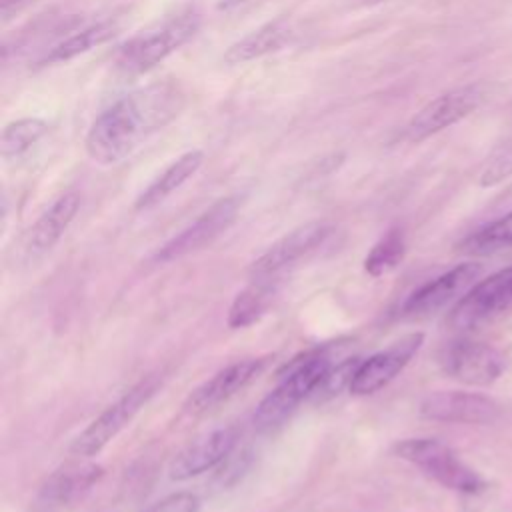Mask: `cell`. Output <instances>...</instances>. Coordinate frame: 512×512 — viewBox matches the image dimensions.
Returning <instances> with one entry per match:
<instances>
[{
    "mask_svg": "<svg viewBox=\"0 0 512 512\" xmlns=\"http://www.w3.org/2000/svg\"><path fill=\"white\" fill-rule=\"evenodd\" d=\"M182 108L184 90L178 82L162 80L138 88L116 100L92 122L84 148L96 164H116L170 124Z\"/></svg>",
    "mask_w": 512,
    "mask_h": 512,
    "instance_id": "obj_1",
    "label": "cell"
},
{
    "mask_svg": "<svg viewBox=\"0 0 512 512\" xmlns=\"http://www.w3.org/2000/svg\"><path fill=\"white\" fill-rule=\"evenodd\" d=\"M332 366V356L326 346L306 350L294 356L280 372L278 386L266 394L254 410L252 424L258 432H268L280 426L302 400L312 396L316 384Z\"/></svg>",
    "mask_w": 512,
    "mask_h": 512,
    "instance_id": "obj_2",
    "label": "cell"
},
{
    "mask_svg": "<svg viewBox=\"0 0 512 512\" xmlns=\"http://www.w3.org/2000/svg\"><path fill=\"white\" fill-rule=\"evenodd\" d=\"M198 28L200 14L194 8H186L122 44L116 56V68L126 76L144 74L184 46Z\"/></svg>",
    "mask_w": 512,
    "mask_h": 512,
    "instance_id": "obj_3",
    "label": "cell"
},
{
    "mask_svg": "<svg viewBox=\"0 0 512 512\" xmlns=\"http://www.w3.org/2000/svg\"><path fill=\"white\" fill-rule=\"evenodd\" d=\"M394 454L450 490L462 494H480L486 490V480L462 462L448 444L436 438H406L394 446Z\"/></svg>",
    "mask_w": 512,
    "mask_h": 512,
    "instance_id": "obj_4",
    "label": "cell"
},
{
    "mask_svg": "<svg viewBox=\"0 0 512 512\" xmlns=\"http://www.w3.org/2000/svg\"><path fill=\"white\" fill-rule=\"evenodd\" d=\"M160 378L146 376L138 384H134L128 392H124L116 402H112L104 412H100L68 446L72 456L90 458L102 452L144 408V404L158 390Z\"/></svg>",
    "mask_w": 512,
    "mask_h": 512,
    "instance_id": "obj_5",
    "label": "cell"
},
{
    "mask_svg": "<svg viewBox=\"0 0 512 512\" xmlns=\"http://www.w3.org/2000/svg\"><path fill=\"white\" fill-rule=\"evenodd\" d=\"M484 100V86L482 84H464L452 88L434 100H430L424 108H420L410 122L406 124V138L410 142L426 140L448 126L460 122L468 114H472L480 102Z\"/></svg>",
    "mask_w": 512,
    "mask_h": 512,
    "instance_id": "obj_6",
    "label": "cell"
},
{
    "mask_svg": "<svg viewBox=\"0 0 512 512\" xmlns=\"http://www.w3.org/2000/svg\"><path fill=\"white\" fill-rule=\"evenodd\" d=\"M238 210H240L238 196H226L216 200L192 224H188L182 232H178L166 244H162L154 252L152 260L156 264H166L204 248L206 244L216 240L222 232H226L232 226V222L238 216Z\"/></svg>",
    "mask_w": 512,
    "mask_h": 512,
    "instance_id": "obj_7",
    "label": "cell"
},
{
    "mask_svg": "<svg viewBox=\"0 0 512 512\" xmlns=\"http://www.w3.org/2000/svg\"><path fill=\"white\" fill-rule=\"evenodd\" d=\"M334 232L332 222L314 220L302 224L276 240L258 260L252 262L248 274L252 280H274L284 270L294 266L298 260L320 248Z\"/></svg>",
    "mask_w": 512,
    "mask_h": 512,
    "instance_id": "obj_8",
    "label": "cell"
},
{
    "mask_svg": "<svg viewBox=\"0 0 512 512\" xmlns=\"http://www.w3.org/2000/svg\"><path fill=\"white\" fill-rule=\"evenodd\" d=\"M512 302V266L476 282L448 314L454 330H470Z\"/></svg>",
    "mask_w": 512,
    "mask_h": 512,
    "instance_id": "obj_9",
    "label": "cell"
},
{
    "mask_svg": "<svg viewBox=\"0 0 512 512\" xmlns=\"http://www.w3.org/2000/svg\"><path fill=\"white\" fill-rule=\"evenodd\" d=\"M422 342H424V334L412 332V334H406L400 340L392 342L388 348L368 356L366 360L360 362L348 390L354 396H368V394H374L380 388L388 386L406 368V364L414 358V354L420 350Z\"/></svg>",
    "mask_w": 512,
    "mask_h": 512,
    "instance_id": "obj_10",
    "label": "cell"
},
{
    "mask_svg": "<svg viewBox=\"0 0 512 512\" xmlns=\"http://www.w3.org/2000/svg\"><path fill=\"white\" fill-rule=\"evenodd\" d=\"M442 368L468 386H488L504 372V356L486 342L458 340L442 352Z\"/></svg>",
    "mask_w": 512,
    "mask_h": 512,
    "instance_id": "obj_11",
    "label": "cell"
},
{
    "mask_svg": "<svg viewBox=\"0 0 512 512\" xmlns=\"http://www.w3.org/2000/svg\"><path fill=\"white\" fill-rule=\"evenodd\" d=\"M270 360L272 356L268 354L228 364L226 368L218 370L212 378L202 382L188 396L184 410L190 414H204L208 410H214L216 406L238 394L242 388H246L252 380H256L266 370Z\"/></svg>",
    "mask_w": 512,
    "mask_h": 512,
    "instance_id": "obj_12",
    "label": "cell"
},
{
    "mask_svg": "<svg viewBox=\"0 0 512 512\" xmlns=\"http://www.w3.org/2000/svg\"><path fill=\"white\" fill-rule=\"evenodd\" d=\"M418 412L428 420L450 424H492L500 416V408L492 398L460 390L426 394Z\"/></svg>",
    "mask_w": 512,
    "mask_h": 512,
    "instance_id": "obj_13",
    "label": "cell"
},
{
    "mask_svg": "<svg viewBox=\"0 0 512 512\" xmlns=\"http://www.w3.org/2000/svg\"><path fill=\"white\" fill-rule=\"evenodd\" d=\"M482 274V266L474 262H464L454 266L452 270L440 274L438 278L422 284L418 290H414L404 306L402 312L406 316H426L432 314L452 300H456L460 294H466L476 280Z\"/></svg>",
    "mask_w": 512,
    "mask_h": 512,
    "instance_id": "obj_14",
    "label": "cell"
},
{
    "mask_svg": "<svg viewBox=\"0 0 512 512\" xmlns=\"http://www.w3.org/2000/svg\"><path fill=\"white\" fill-rule=\"evenodd\" d=\"M238 442V430L234 426L216 428L202 434L186 448H182L170 462V478L176 482L190 480L224 462Z\"/></svg>",
    "mask_w": 512,
    "mask_h": 512,
    "instance_id": "obj_15",
    "label": "cell"
},
{
    "mask_svg": "<svg viewBox=\"0 0 512 512\" xmlns=\"http://www.w3.org/2000/svg\"><path fill=\"white\" fill-rule=\"evenodd\" d=\"M102 476V466L84 462V464H66L54 470L38 492V506L56 508L76 500Z\"/></svg>",
    "mask_w": 512,
    "mask_h": 512,
    "instance_id": "obj_16",
    "label": "cell"
},
{
    "mask_svg": "<svg viewBox=\"0 0 512 512\" xmlns=\"http://www.w3.org/2000/svg\"><path fill=\"white\" fill-rule=\"evenodd\" d=\"M80 210V194L66 192L62 194L50 208L42 212V216L32 224L26 240V250L32 256L48 252L66 232L70 222Z\"/></svg>",
    "mask_w": 512,
    "mask_h": 512,
    "instance_id": "obj_17",
    "label": "cell"
},
{
    "mask_svg": "<svg viewBox=\"0 0 512 512\" xmlns=\"http://www.w3.org/2000/svg\"><path fill=\"white\" fill-rule=\"evenodd\" d=\"M290 36H292V28H290L288 20L286 18H276V20L266 22L264 26L252 30L250 34H246L238 42L230 44L228 50L224 52L222 60L228 66L246 64L250 60L262 58L270 52L280 50L290 40Z\"/></svg>",
    "mask_w": 512,
    "mask_h": 512,
    "instance_id": "obj_18",
    "label": "cell"
},
{
    "mask_svg": "<svg viewBox=\"0 0 512 512\" xmlns=\"http://www.w3.org/2000/svg\"><path fill=\"white\" fill-rule=\"evenodd\" d=\"M204 162L202 150H190L176 158L162 174H158L152 184L142 190V194L136 198V210H148L156 204H160L164 198H168L174 190H178L188 178H192L198 168Z\"/></svg>",
    "mask_w": 512,
    "mask_h": 512,
    "instance_id": "obj_19",
    "label": "cell"
},
{
    "mask_svg": "<svg viewBox=\"0 0 512 512\" xmlns=\"http://www.w3.org/2000/svg\"><path fill=\"white\" fill-rule=\"evenodd\" d=\"M274 294H276L274 280H252V284L246 286L242 292H238V296L234 298L228 310V320H226L228 326L232 330H240L258 322L270 308Z\"/></svg>",
    "mask_w": 512,
    "mask_h": 512,
    "instance_id": "obj_20",
    "label": "cell"
},
{
    "mask_svg": "<svg viewBox=\"0 0 512 512\" xmlns=\"http://www.w3.org/2000/svg\"><path fill=\"white\" fill-rule=\"evenodd\" d=\"M116 34H118V24L116 22H112V20L96 22V24L64 38L56 46H52L50 52H46V56L40 60V64L48 66V64L68 62V60H72V58H76L84 52H90L92 48H98V46L106 44Z\"/></svg>",
    "mask_w": 512,
    "mask_h": 512,
    "instance_id": "obj_21",
    "label": "cell"
},
{
    "mask_svg": "<svg viewBox=\"0 0 512 512\" xmlns=\"http://www.w3.org/2000/svg\"><path fill=\"white\" fill-rule=\"evenodd\" d=\"M512 248V212L478 228L460 242V250L472 256H488Z\"/></svg>",
    "mask_w": 512,
    "mask_h": 512,
    "instance_id": "obj_22",
    "label": "cell"
},
{
    "mask_svg": "<svg viewBox=\"0 0 512 512\" xmlns=\"http://www.w3.org/2000/svg\"><path fill=\"white\" fill-rule=\"evenodd\" d=\"M406 254V238L400 228H390L366 254L364 270L378 278L392 272Z\"/></svg>",
    "mask_w": 512,
    "mask_h": 512,
    "instance_id": "obj_23",
    "label": "cell"
},
{
    "mask_svg": "<svg viewBox=\"0 0 512 512\" xmlns=\"http://www.w3.org/2000/svg\"><path fill=\"white\" fill-rule=\"evenodd\" d=\"M48 124L40 118H22L16 122H10L0 140V150L6 160L20 158L26 154L42 136H46Z\"/></svg>",
    "mask_w": 512,
    "mask_h": 512,
    "instance_id": "obj_24",
    "label": "cell"
},
{
    "mask_svg": "<svg viewBox=\"0 0 512 512\" xmlns=\"http://www.w3.org/2000/svg\"><path fill=\"white\" fill-rule=\"evenodd\" d=\"M360 358H346L342 360L340 364H332L326 374L322 376V380L316 384L314 392H312V398L314 400H328V398H334L338 396L344 388H350V382L360 366Z\"/></svg>",
    "mask_w": 512,
    "mask_h": 512,
    "instance_id": "obj_25",
    "label": "cell"
},
{
    "mask_svg": "<svg viewBox=\"0 0 512 512\" xmlns=\"http://www.w3.org/2000/svg\"><path fill=\"white\" fill-rule=\"evenodd\" d=\"M512 176V142L500 146L484 164L478 182L482 188L496 186Z\"/></svg>",
    "mask_w": 512,
    "mask_h": 512,
    "instance_id": "obj_26",
    "label": "cell"
},
{
    "mask_svg": "<svg viewBox=\"0 0 512 512\" xmlns=\"http://www.w3.org/2000/svg\"><path fill=\"white\" fill-rule=\"evenodd\" d=\"M198 508H200V500L196 494L176 492L158 500L146 512H198Z\"/></svg>",
    "mask_w": 512,
    "mask_h": 512,
    "instance_id": "obj_27",
    "label": "cell"
},
{
    "mask_svg": "<svg viewBox=\"0 0 512 512\" xmlns=\"http://www.w3.org/2000/svg\"><path fill=\"white\" fill-rule=\"evenodd\" d=\"M26 0H0V16L2 22H8L22 6Z\"/></svg>",
    "mask_w": 512,
    "mask_h": 512,
    "instance_id": "obj_28",
    "label": "cell"
},
{
    "mask_svg": "<svg viewBox=\"0 0 512 512\" xmlns=\"http://www.w3.org/2000/svg\"><path fill=\"white\" fill-rule=\"evenodd\" d=\"M246 0H216V8L218 10H232V8H236V6H240V4H244Z\"/></svg>",
    "mask_w": 512,
    "mask_h": 512,
    "instance_id": "obj_29",
    "label": "cell"
},
{
    "mask_svg": "<svg viewBox=\"0 0 512 512\" xmlns=\"http://www.w3.org/2000/svg\"><path fill=\"white\" fill-rule=\"evenodd\" d=\"M372 2H380V0H372Z\"/></svg>",
    "mask_w": 512,
    "mask_h": 512,
    "instance_id": "obj_30",
    "label": "cell"
}]
</instances>
